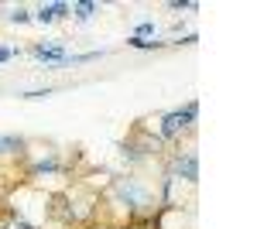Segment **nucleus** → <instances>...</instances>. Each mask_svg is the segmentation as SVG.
<instances>
[{
    "label": "nucleus",
    "mask_w": 257,
    "mask_h": 229,
    "mask_svg": "<svg viewBox=\"0 0 257 229\" xmlns=\"http://www.w3.org/2000/svg\"><path fill=\"white\" fill-rule=\"evenodd\" d=\"M65 14H69V7H65V4H48V7H41V11L35 14V18H38L41 24H48V21H55V18H65Z\"/></svg>",
    "instance_id": "7ed1b4c3"
},
{
    "label": "nucleus",
    "mask_w": 257,
    "mask_h": 229,
    "mask_svg": "<svg viewBox=\"0 0 257 229\" xmlns=\"http://www.w3.org/2000/svg\"><path fill=\"white\" fill-rule=\"evenodd\" d=\"M117 195L127 205H144L148 202V191L141 188V185H134V181H117Z\"/></svg>",
    "instance_id": "f03ea898"
},
{
    "label": "nucleus",
    "mask_w": 257,
    "mask_h": 229,
    "mask_svg": "<svg viewBox=\"0 0 257 229\" xmlns=\"http://www.w3.org/2000/svg\"><path fill=\"white\" fill-rule=\"evenodd\" d=\"M7 229H31V226H24V222H14V226H7Z\"/></svg>",
    "instance_id": "9b49d317"
},
{
    "label": "nucleus",
    "mask_w": 257,
    "mask_h": 229,
    "mask_svg": "<svg viewBox=\"0 0 257 229\" xmlns=\"http://www.w3.org/2000/svg\"><path fill=\"white\" fill-rule=\"evenodd\" d=\"M93 11H96L93 4H76V18H89Z\"/></svg>",
    "instance_id": "423d86ee"
},
{
    "label": "nucleus",
    "mask_w": 257,
    "mask_h": 229,
    "mask_svg": "<svg viewBox=\"0 0 257 229\" xmlns=\"http://www.w3.org/2000/svg\"><path fill=\"white\" fill-rule=\"evenodd\" d=\"M178 171L185 174L189 181H196V178H199V164H196V154H185V157H178Z\"/></svg>",
    "instance_id": "20e7f679"
},
{
    "label": "nucleus",
    "mask_w": 257,
    "mask_h": 229,
    "mask_svg": "<svg viewBox=\"0 0 257 229\" xmlns=\"http://www.w3.org/2000/svg\"><path fill=\"white\" fill-rule=\"evenodd\" d=\"M131 45H134V48H158L161 41H144V38H131Z\"/></svg>",
    "instance_id": "0eeeda50"
},
{
    "label": "nucleus",
    "mask_w": 257,
    "mask_h": 229,
    "mask_svg": "<svg viewBox=\"0 0 257 229\" xmlns=\"http://www.w3.org/2000/svg\"><path fill=\"white\" fill-rule=\"evenodd\" d=\"M4 58H11V48H0V62H4Z\"/></svg>",
    "instance_id": "9d476101"
},
{
    "label": "nucleus",
    "mask_w": 257,
    "mask_h": 229,
    "mask_svg": "<svg viewBox=\"0 0 257 229\" xmlns=\"http://www.w3.org/2000/svg\"><path fill=\"white\" fill-rule=\"evenodd\" d=\"M0 147H21L18 137H0Z\"/></svg>",
    "instance_id": "1a4fd4ad"
},
{
    "label": "nucleus",
    "mask_w": 257,
    "mask_h": 229,
    "mask_svg": "<svg viewBox=\"0 0 257 229\" xmlns=\"http://www.w3.org/2000/svg\"><path fill=\"white\" fill-rule=\"evenodd\" d=\"M35 58H45V62H62V48L59 45H52V48H35Z\"/></svg>",
    "instance_id": "39448f33"
},
{
    "label": "nucleus",
    "mask_w": 257,
    "mask_h": 229,
    "mask_svg": "<svg viewBox=\"0 0 257 229\" xmlns=\"http://www.w3.org/2000/svg\"><path fill=\"white\" fill-rule=\"evenodd\" d=\"M11 21H14V24H24V21H31V14H28V11H14Z\"/></svg>",
    "instance_id": "6e6552de"
},
{
    "label": "nucleus",
    "mask_w": 257,
    "mask_h": 229,
    "mask_svg": "<svg viewBox=\"0 0 257 229\" xmlns=\"http://www.w3.org/2000/svg\"><path fill=\"white\" fill-rule=\"evenodd\" d=\"M196 103H189L185 110H175V113H168L165 116V127H161V134L165 137H172V134H178V130H185L189 127V120H196Z\"/></svg>",
    "instance_id": "f257e3e1"
}]
</instances>
